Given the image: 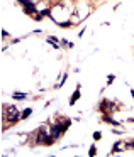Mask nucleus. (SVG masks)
<instances>
[{"mask_svg":"<svg viewBox=\"0 0 134 157\" xmlns=\"http://www.w3.org/2000/svg\"><path fill=\"white\" fill-rule=\"evenodd\" d=\"M61 132H63V125H54L53 129H51V135H53L54 139H58Z\"/></svg>","mask_w":134,"mask_h":157,"instance_id":"obj_1","label":"nucleus"},{"mask_svg":"<svg viewBox=\"0 0 134 157\" xmlns=\"http://www.w3.org/2000/svg\"><path fill=\"white\" fill-rule=\"evenodd\" d=\"M78 98H80V90H77V91L73 93V98H71V102H70V103H71V105H75V102H77Z\"/></svg>","mask_w":134,"mask_h":157,"instance_id":"obj_2","label":"nucleus"},{"mask_svg":"<svg viewBox=\"0 0 134 157\" xmlns=\"http://www.w3.org/2000/svg\"><path fill=\"white\" fill-rule=\"evenodd\" d=\"M26 12H36V7L29 2V3H26Z\"/></svg>","mask_w":134,"mask_h":157,"instance_id":"obj_3","label":"nucleus"},{"mask_svg":"<svg viewBox=\"0 0 134 157\" xmlns=\"http://www.w3.org/2000/svg\"><path fill=\"white\" fill-rule=\"evenodd\" d=\"M15 100H26V95L24 93H15V95H12Z\"/></svg>","mask_w":134,"mask_h":157,"instance_id":"obj_4","label":"nucleus"},{"mask_svg":"<svg viewBox=\"0 0 134 157\" xmlns=\"http://www.w3.org/2000/svg\"><path fill=\"white\" fill-rule=\"evenodd\" d=\"M104 122H107V123H112V125H116V123H117V122H114V120H112L110 117H107V115L104 117Z\"/></svg>","mask_w":134,"mask_h":157,"instance_id":"obj_5","label":"nucleus"},{"mask_svg":"<svg viewBox=\"0 0 134 157\" xmlns=\"http://www.w3.org/2000/svg\"><path fill=\"white\" fill-rule=\"evenodd\" d=\"M29 115H31V110H26V112L22 113V118H27V117H29Z\"/></svg>","mask_w":134,"mask_h":157,"instance_id":"obj_6","label":"nucleus"},{"mask_svg":"<svg viewBox=\"0 0 134 157\" xmlns=\"http://www.w3.org/2000/svg\"><path fill=\"white\" fill-rule=\"evenodd\" d=\"M100 137H102V135H100V132H95V133H94V139H95V140H98Z\"/></svg>","mask_w":134,"mask_h":157,"instance_id":"obj_7","label":"nucleus"},{"mask_svg":"<svg viewBox=\"0 0 134 157\" xmlns=\"http://www.w3.org/2000/svg\"><path fill=\"white\" fill-rule=\"evenodd\" d=\"M88 154H90V156H95V154H97V150H95V147H90V152H88Z\"/></svg>","mask_w":134,"mask_h":157,"instance_id":"obj_8","label":"nucleus"},{"mask_svg":"<svg viewBox=\"0 0 134 157\" xmlns=\"http://www.w3.org/2000/svg\"><path fill=\"white\" fill-rule=\"evenodd\" d=\"M119 147H121V144H119V142H117V144L114 145V152H117V150H121V149H119Z\"/></svg>","mask_w":134,"mask_h":157,"instance_id":"obj_9","label":"nucleus"},{"mask_svg":"<svg viewBox=\"0 0 134 157\" xmlns=\"http://www.w3.org/2000/svg\"><path fill=\"white\" fill-rule=\"evenodd\" d=\"M56 41H58L56 37H49V39H48V42H51V44H53V42H56Z\"/></svg>","mask_w":134,"mask_h":157,"instance_id":"obj_10","label":"nucleus"}]
</instances>
